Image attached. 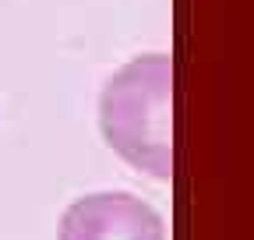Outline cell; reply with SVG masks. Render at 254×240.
<instances>
[{
  "mask_svg": "<svg viewBox=\"0 0 254 240\" xmlns=\"http://www.w3.org/2000/svg\"><path fill=\"white\" fill-rule=\"evenodd\" d=\"M173 60L141 53L99 92V131L113 152L155 180L173 177Z\"/></svg>",
  "mask_w": 254,
  "mask_h": 240,
  "instance_id": "obj_1",
  "label": "cell"
},
{
  "mask_svg": "<svg viewBox=\"0 0 254 240\" xmlns=\"http://www.w3.org/2000/svg\"><path fill=\"white\" fill-rule=\"evenodd\" d=\"M60 240H166L163 216L127 191H95L67 205Z\"/></svg>",
  "mask_w": 254,
  "mask_h": 240,
  "instance_id": "obj_2",
  "label": "cell"
}]
</instances>
